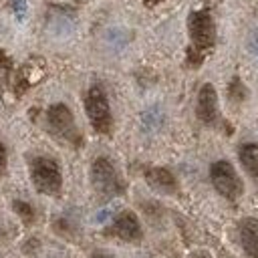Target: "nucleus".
<instances>
[{"label": "nucleus", "instance_id": "f257e3e1", "mask_svg": "<svg viewBox=\"0 0 258 258\" xmlns=\"http://www.w3.org/2000/svg\"><path fill=\"white\" fill-rule=\"evenodd\" d=\"M85 111H87V117H89V121L97 133H103V135L111 133V129H113L111 107H109V99H107L101 85H93L87 91Z\"/></svg>", "mask_w": 258, "mask_h": 258}, {"label": "nucleus", "instance_id": "f03ea898", "mask_svg": "<svg viewBox=\"0 0 258 258\" xmlns=\"http://www.w3.org/2000/svg\"><path fill=\"white\" fill-rule=\"evenodd\" d=\"M30 177L34 187L40 194L46 196H56L62 187V175H60V167L54 159L50 157H36L30 163Z\"/></svg>", "mask_w": 258, "mask_h": 258}, {"label": "nucleus", "instance_id": "7ed1b4c3", "mask_svg": "<svg viewBox=\"0 0 258 258\" xmlns=\"http://www.w3.org/2000/svg\"><path fill=\"white\" fill-rule=\"evenodd\" d=\"M210 179H212V185L216 187V191L220 196H224L226 200H232L234 202L244 191V183H242L238 171L226 159H220V161L212 163V167H210Z\"/></svg>", "mask_w": 258, "mask_h": 258}, {"label": "nucleus", "instance_id": "20e7f679", "mask_svg": "<svg viewBox=\"0 0 258 258\" xmlns=\"http://www.w3.org/2000/svg\"><path fill=\"white\" fill-rule=\"evenodd\" d=\"M91 183L95 191L103 198H113L123 191L121 177L115 169V165L107 157H97L91 165Z\"/></svg>", "mask_w": 258, "mask_h": 258}, {"label": "nucleus", "instance_id": "39448f33", "mask_svg": "<svg viewBox=\"0 0 258 258\" xmlns=\"http://www.w3.org/2000/svg\"><path fill=\"white\" fill-rule=\"evenodd\" d=\"M46 123H48V129L54 137H58L60 141H67V143H73L77 145L79 143V131H77V125H75V117L71 113V109L64 105V103H54L48 107L46 111Z\"/></svg>", "mask_w": 258, "mask_h": 258}, {"label": "nucleus", "instance_id": "423d86ee", "mask_svg": "<svg viewBox=\"0 0 258 258\" xmlns=\"http://www.w3.org/2000/svg\"><path fill=\"white\" fill-rule=\"evenodd\" d=\"M187 30H189V38L191 44L198 50H206L214 44L216 40V26H214V18L208 10H196L189 14L187 18Z\"/></svg>", "mask_w": 258, "mask_h": 258}, {"label": "nucleus", "instance_id": "0eeeda50", "mask_svg": "<svg viewBox=\"0 0 258 258\" xmlns=\"http://www.w3.org/2000/svg\"><path fill=\"white\" fill-rule=\"evenodd\" d=\"M109 234H113L125 242H137L143 236L139 218L131 210H123L113 218V222L109 226Z\"/></svg>", "mask_w": 258, "mask_h": 258}, {"label": "nucleus", "instance_id": "6e6552de", "mask_svg": "<svg viewBox=\"0 0 258 258\" xmlns=\"http://www.w3.org/2000/svg\"><path fill=\"white\" fill-rule=\"evenodd\" d=\"M196 113H198L200 121L206 125H214L218 121V93H216L214 85H210V83L202 85V89L198 93Z\"/></svg>", "mask_w": 258, "mask_h": 258}, {"label": "nucleus", "instance_id": "1a4fd4ad", "mask_svg": "<svg viewBox=\"0 0 258 258\" xmlns=\"http://www.w3.org/2000/svg\"><path fill=\"white\" fill-rule=\"evenodd\" d=\"M238 240L242 250L250 258H258V220L256 218H242L238 222Z\"/></svg>", "mask_w": 258, "mask_h": 258}, {"label": "nucleus", "instance_id": "9d476101", "mask_svg": "<svg viewBox=\"0 0 258 258\" xmlns=\"http://www.w3.org/2000/svg\"><path fill=\"white\" fill-rule=\"evenodd\" d=\"M145 179H147V183L153 189L165 191V194H171L175 189V185H177L173 173L169 169H165V167H151V169H147L145 171Z\"/></svg>", "mask_w": 258, "mask_h": 258}, {"label": "nucleus", "instance_id": "9b49d317", "mask_svg": "<svg viewBox=\"0 0 258 258\" xmlns=\"http://www.w3.org/2000/svg\"><path fill=\"white\" fill-rule=\"evenodd\" d=\"M238 157H240V163L242 167L258 179V143H244L238 151Z\"/></svg>", "mask_w": 258, "mask_h": 258}, {"label": "nucleus", "instance_id": "f8f14e48", "mask_svg": "<svg viewBox=\"0 0 258 258\" xmlns=\"http://www.w3.org/2000/svg\"><path fill=\"white\" fill-rule=\"evenodd\" d=\"M10 71H12V62H10V58L6 56V52H4V50H0V89L8 83Z\"/></svg>", "mask_w": 258, "mask_h": 258}, {"label": "nucleus", "instance_id": "ddd939ff", "mask_svg": "<svg viewBox=\"0 0 258 258\" xmlns=\"http://www.w3.org/2000/svg\"><path fill=\"white\" fill-rule=\"evenodd\" d=\"M14 210H16L18 216H22L26 222L32 220V214H34V212H32V208H30L26 202H18V200H16V202H14Z\"/></svg>", "mask_w": 258, "mask_h": 258}, {"label": "nucleus", "instance_id": "4468645a", "mask_svg": "<svg viewBox=\"0 0 258 258\" xmlns=\"http://www.w3.org/2000/svg\"><path fill=\"white\" fill-rule=\"evenodd\" d=\"M10 8L18 18H22L26 14V0H10Z\"/></svg>", "mask_w": 258, "mask_h": 258}, {"label": "nucleus", "instance_id": "2eb2a0df", "mask_svg": "<svg viewBox=\"0 0 258 258\" xmlns=\"http://www.w3.org/2000/svg\"><path fill=\"white\" fill-rule=\"evenodd\" d=\"M248 46H250V52H252L254 56H258V28H254V32L250 34Z\"/></svg>", "mask_w": 258, "mask_h": 258}, {"label": "nucleus", "instance_id": "dca6fc26", "mask_svg": "<svg viewBox=\"0 0 258 258\" xmlns=\"http://www.w3.org/2000/svg\"><path fill=\"white\" fill-rule=\"evenodd\" d=\"M4 169H6V149H4V145L0 143V175L4 173Z\"/></svg>", "mask_w": 258, "mask_h": 258}, {"label": "nucleus", "instance_id": "f3484780", "mask_svg": "<svg viewBox=\"0 0 258 258\" xmlns=\"http://www.w3.org/2000/svg\"><path fill=\"white\" fill-rule=\"evenodd\" d=\"M91 258H115L111 252H105V250H95L93 254H91Z\"/></svg>", "mask_w": 258, "mask_h": 258}, {"label": "nucleus", "instance_id": "a211bd4d", "mask_svg": "<svg viewBox=\"0 0 258 258\" xmlns=\"http://www.w3.org/2000/svg\"><path fill=\"white\" fill-rule=\"evenodd\" d=\"M191 258H214V256H210L208 252H196V254H191Z\"/></svg>", "mask_w": 258, "mask_h": 258}, {"label": "nucleus", "instance_id": "6ab92c4d", "mask_svg": "<svg viewBox=\"0 0 258 258\" xmlns=\"http://www.w3.org/2000/svg\"><path fill=\"white\" fill-rule=\"evenodd\" d=\"M147 2H159V0H147Z\"/></svg>", "mask_w": 258, "mask_h": 258}]
</instances>
